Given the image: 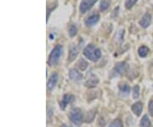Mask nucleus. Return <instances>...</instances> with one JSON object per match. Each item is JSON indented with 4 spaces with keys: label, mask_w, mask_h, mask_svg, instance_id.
<instances>
[{
    "label": "nucleus",
    "mask_w": 153,
    "mask_h": 127,
    "mask_svg": "<svg viewBox=\"0 0 153 127\" xmlns=\"http://www.w3.org/2000/svg\"><path fill=\"white\" fill-rule=\"evenodd\" d=\"M152 22V16L149 13H146L140 21V25L143 28H147Z\"/></svg>",
    "instance_id": "obj_13"
},
{
    "label": "nucleus",
    "mask_w": 153,
    "mask_h": 127,
    "mask_svg": "<svg viewBox=\"0 0 153 127\" xmlns=\"http://www.w3.org/2000/svg\"><path fill=\"white\" fill-rule=\"evenodd\" d=\"M128 69V65L127 63L124 61H120V62H117L115 66L112 68V70L110 72L109 77L111 78H114L117 77H120L122 76L124 72L127 71Z\"/></svg>",
    "instance_id": "obj_3"
},
{
    "label": "nucleus",
    "mask_w": 153,
    "mask_h": 127,
    "mask_svg": "<svg viewBox=\"0 0 153 127\" xmlns=\"http://www.w3.org/2000/svg\"><path fill=\"white\" fill-rule=\"evenodd\" d=\"M131 110L136 116H140L143 111L142 102H134V103L131 106Z\"/></svg>",
    "instance_id": "obj_14"
},
{
    "label": "nucleus",
    "mask_w": 153,
    "mask_h": 127,
    "mask_svg": "<svg viewBox=\"0 0 153 127\" xmlns=\"http://www.w3.org/2000/svg\"><path fill=\"white\" fill-rule=\"evenodd\" d=\"M132 96H133V98L135 100L140 97V86L139 85H134V86Z\"/></svg>",
    "instance_id": "obj_20"
},
{
    "label": "nucleus",
    "mask_w": 153,
    "mask_h": 127,
    "mask_svg": "<svg viewBox=\"0 0 153 127\" xmlns=\"http://www.w3.org/2000/svg\"><path fill=\"white\" fill-rule=\"evenodd\" d=\"M108 127H123V123L119 119H116L113 121L111 122L109 125Z\"/></svg>",
    "instance_id": "obj_21"
},
{
    "label": "nucleus",
    "mask_w": 153,
    "mask_h": 127,
    "mask_svg": "<svg viewBox=\"0 0 153 127\" xmlns=\"http://www.w3.org/2000/svg\"><path fill=\"white\" fill-rule=\"evenodd\" d=\"M148 53H149V49H148L146 46H140V48H139V50H138V54L140 56V57H146V55H148Z\"/></svg>",
    "instance_id": "obj_17"
},
{
    "label": "nucleus",
    "mask_w": 153,
    "mask_h": 127,
    "mask_svg": "<svg viewBox=\"0 0 153 127\" xmlns=\"http://www.w3.org/2000/svg\"><path fill=\"white\" fill-rule=\"evenodd\" d=\"M58 79H59V75L57 72L52 73V75L49 77V80L47 82V88L49 90H52L56 86V84L58 83Z\"/></svg>",
    "instance_id": "obj_8"
},
{
    "label": "nucleus",
    "mask_w": 153,
    "mask_h": 127,
    "mask_svg": "<svg viewBox=\"0 0 153 127\" xmlns=\"http://www.w3.org/2000/svg\"><path fill=\"white\" fill-rule=\"evenodd\" d=\"M69 78L70 79H71L72 81H76V82H78V81H81L82 79V74L81 72H79L76 68H71V70L69 71Z\"/></svg>",
    "instance_id": "obj_11"
},
{
    "label": "nucleus",
    "mask_w": 153,
    "mask_h": 127,
    "mask_svg": "<svg viewBox=\"0 0 153 127\" xmlns=\"http://www.w3.org/2000/svg\"><path fill=\"white\" fill-rule=\"evenodd\" d=\"M98 0H82L79 5V11L81 14H84L88 11Z\"/></svg>",
    "instance_id": "obj_6"
},
{
    "label": "nucleus",
    "mask_w": 153,
    "mask_h": 127,
    "mask_svg": "<svg viewBox=\"0 0 153 127\" xmlns=\"http://www.w3.org/2000/svg\"><path fill=\"white\" fill-rule=\"evenodd\" d=\"M99 21H100V15L99 14H93V15L89 16L85 20V25L88 28H91V27L94 26L96 23H98Z\"/></svg>",
    "instance_id": "obj_9"
},
{
    "label": "nucleus",
    "mask_w": 153,
    "mask_h": 127,
    "mask_svg": "<svg viewBox=\"0 0 153 127\" xmlns=\"http://www.w3.org/2000/svg\"><path fill=\"white\" fill-rule=\"evenodd\" d=\"M60 127H69V126H66V125H62Z\"/></svg>",
    "instance_id": "obj_24"
},
{
    "label": "nucleus",
    "mask_w": 153,
    "mask_h": 127,
    "mask_svg": "<svg viewBox=\"0 0 153 127\" xmlns=\"http://www.w3.org/2000/svg\"><path fill=\"white\" fill-rule=\"evenodd\" d=\"M69 119L74 125L80 126L82 122V112L78 108H72L69 113Z\"/></svg>",
    "instance_id": "obj_4"
},
{
    "label": "nucleus",
    "mask_w": 153,
    "mask_h": 127,
    "mask_svg": "<svg viewBox=\"0 0 153 127\" xmlns=\"http://www.w3.org/2000/svg\"><path fill=\"white\" fill-rule=\"evenodd\" d=\"M62 54H63V47L60 44L55 46L54 49L51 50V52H50V54L49 55L48 63H49V66H54L55 65H57Z\"/></svg>",
    "instance_id": "obj_2"
},
{
    "label": "nucleus",
    "mask_w": 153,
    "mask_h": 127,
    "mask_svg": "<svg viewBox=\"0 0 153 127\" xmlns=\"http://www.w3.org/2000/svg\"><path fill=\"white\" fill-rule=\"evenodd\" d=\"M76 67L77 68H79L81 71H84V70H86V68L88 67V62L84 59H82V58H80L77 62H76Z\"/></svg>",
    "instance_id": "obj_16"
},
{
    "label": "nucleus",
    "mask_w": 153,
    "mask_h": 127,
    "mask_svg": "<svg viewBox=\"0 0 153 127\" xmlns=\"http://www.w3.org/2000/svg\"><path fill=\"white\" fill-rule=\"evenodd\" d=\"M74 100H75V96H74L73 95H71V94L64 95V96H63L62 100L60 102V109H61V110H65V109H66V108L67 107V105L72 103V102H74Z\"/></svg>",
    "instance_id": "obj_7"
},
{
    "label": "nucleus",
    "mask_w": 153,
    "mask_h": 127,
    "mask_svg": "<svg viewBox=\"0 0 153 127\" xmlns=\"http://www.w3.org/2000/svg\"><path fill=\"white\" fill-rule=\"evenodd\" d=\"M79 52V47L78 45H71L70 50H69V55H68V61L72 62L76 58V56L78 55Z\"/></svg>",
    "instance_id": "obj_10"
},
{
    "label": "nucleus",
    "mask_w": 153,
    "mask_h": 127,
    "mask_svg": "<svg viewBox=\"0 0 153 127\" xmlns=\"http://www.w3.org/2000/svg\"><path fill=\"white\" fill-rule=\"evenodd\" d=\"M148 110L150 114L153 116V100H151L150 102H149V105H148Z\"/></svg>",
    "instance_id": "obj_23"
},
{
    "label": "nucleus",
    "mask_w": 153,
    "mask_h": 127,
    "mask_svg": "<svg viewBox=\"0 0 153 127\" xmlns=\"http://www.w3.org/2000/svg\"><path fill=\"white\" fill-rule=\"evenodd\" d=\"M100 82L99 78L94 74L93 72H88L87 75V79L85 82V85L87 86L88 88H94L95 86H97V84Z\"/></svg>",
    "instance_id": "obj_5"
},
{
    "label": "nucleus",
    "mask_w": 153,
    "mask_h": 127,
    "mask_svg": "<svg viewBox=\"0 0 153 127\" xmlns=\"http://www.w3.org/2000/svg\"><path fill=\"white\" fill-rule=\"evenodd\" d=\"M137 1H138V0H126L125 7L127 8V9L130 10V9L133 8V6L136 4Z\"/></svg>",
    "instance_id": "obj_22"
},
{
    "label": "nucleus",
    "mask_w": 153,
    "mask_h": 127,
    "mask_svg": "<svg viewBox=\"0 0 153 127\" xmlns=\"http://www.w3.org/2000/svg\"><path fill=\"white\" fill-rule=\"evenodd\" d=\"M151 125H152V122L149 116L148 115L143 116L140 123V127H151Z\"/></svg>",
    "instance_id": "obj_15"
},
{
    "label": "nucleus",
    "mask_w": 153,
    "mask_h": 127,
    "mask_svg": "<svg viewBox=\"0 0 153 127\" xmlns=\"http://www.w3.org/2000/svg\"><path fill=\"white\" fill-rule=\"evenodd\" d=\"M83 55L89 61H97L101 57V51L93 44H88L83 50Z\"/></svg>",
    "instance_id": "obj_1"
},
{
    "label": "nucleus",
    "mask_w": 153,
    "mask_h": 127,
    "mask_svg": "<svg viewBox=\"0 0 153 127\" xmlns=\"http://www.w3.org/2000/svg\"><path fill=\"white\" fill-rule=\"evenodd\" d=\"M118 89H119V95L123 97H126L128 96L129 93H130V86L126 83H121L118 85Z\"/></svg>",
    "instance_id": "obj_12"
},
{
    "label": "nucleus",
    "mask_w": 153,
    "mask_h": 127,
    "mask_svg": "<svg viewBox=\"0 0 153 127\" xmlns=\"http://www.w3.org/2000/svg\"><path fill=\"white\" fill-rule=\"evenodd\" d=\"M110 6V2L108 0H102L100 4V10L101 11L106 10Z\"/></svg>",
    "instance_id": "obj_19"
},
{
    "label": "nucleus",
    "mask_w": 153,
    "mask_h": 127,
    "mask_svg": "<svg viewBox=\"0 0 153 127\" xmlns=\"http://www.w3.org/2000/svg\"><path fill=\"white\" fill-rule=\"evenodd\" d=\"M68 33H69V36H70L71 38H73V37L76 36V33H77V28H76L75 24H71V25H70L69 29H68Z\"/></svg>",
    "instance_id": "obj_18"
}]
</instances>
